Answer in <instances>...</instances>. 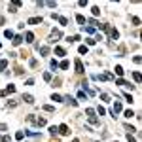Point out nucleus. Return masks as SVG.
Here are the masks:
<instances>
[{
	"instance_id": "1",
	"label": "nucleus",
	"mask_w": 142,
	"mask_h": 142,
	"mask_svg": "<svg viewBox=\"0 0 142 142\" xmlns=\"http://www.w3.org/2000/svg\"><path fill=\"white\" fill-rule=\"evenodd\" d=\"M21 100H25L27 104H34V97H32V95H29V93H27V95H23V97H21Z\"/></svg>"
},
{
	"instance_id": "2",
	"label": "nucleus",
	"mask_w": 142,
	"mask_h": 142,
	"mask_svg": "<svg viewBox=\"0 0 142 142\" xmlns=\"http://www.w3.org/2000/svg\"><path fill=\"white\" fill-rule=\"evenodd\" d=\"M57 131H61V135H65V136H68V135H70V131H68V127H66V125H61V127H57Z\"/></svg>"
},
{
	"instance_id": "3",
	"label": "nucleus",
	"mask_w": 142,
	"mask_h": 142,
	"mask_svg": "<svg viewBox=\"0 0 142 142\" xmlns=\"http://www.w3.org/2000/svg\"><path fill=\"white\" fill-rule=\"evenodd\" d=\"M42 23V17H30L29 19V25H40Z\"/></svg>"
},
{
	"instance_id": "4",
	"label": "nucleus",
	"mask_w": 142,
	"mask_h": 142,
	"mask_svg": "<svg viewBox=\"0 0 142 142\" xmlns=\"http://www.w3.org/2000/svg\"><path fill=\"white\" fill-rule=\"evenodd\" d=\"M11 42H13V46H19V44L23 42V36H21V34H17V36L11 38Z\"/></svg>"
},
{
	"instance_id": "5",
	"label": "nucleus",
	"mask_w": 142,
	"mask_h": 142,
	"mask_svg": "<svg viewBox=\"0 0 142 142\" xmlns=\"http://www.w3.org/2000/svg\"><path fill=\"white\" fill-rule=\"evenodd\" d=\"M121 108H123V106H121V100H116V104H114V108H112V110L117 114V112H121Z\"/></svg>"
},
{
	"instance_id": "6",
	"label": "nucleus",
	"mask_w": 142,
	"mask_h": 142,
	"mask_svg": "<svg viewBox=\"0 0 142 142\" xmlns=\"http://www.w3.org/2000/svg\"><path fill=\"white\" fill-rule=\"evenodd\" d=\"M76 72L84 74V65H82V61H76Z\"/></svg>"
},
{
	"instance_id": "7",
	"label": "nucleus",
	"mask_w": 142,
	"mask_h": 142,
	"mask_svg": "<svg viewBox=\"0 0 142 142\" xmlns=\"http://www.w3.org/2000/svg\"><path fill=\"white\" fill-rule=\"evenodd\" d=\"M38 51H40V53H42V57H47V53H49V47H38Z\"/></svg>"
},
{
	"instance_id": "8",
	"label": "nucleus",
	"mask_w": 142,
	"mask_h": 142,
	"mask_svg": "<svg viewBox=\"0 0 142 142\" xmlns=\"http://www.w3.org/2000/svg\"><path fill=\"white\" fill-rule=\"evenodd\" d=\"M25 38H27L25 42H29V44H32V42H34V34H32V32H27V34H25Z\"/></svg>"
},
{
	"instance_id": "9",
	"label": "nucleus",
	"mask_w": 142,
	"mask_h": 142,
	"mask_svg": "<svg viewBox=\"0 0 142 142\" xmlns=\"http://www.w3.org/2000/svg\"><path fill=\"white\" fill-rule=\"evenodd\" d=\"M49 66H51L53 70H57V68H59V63L55 61V59H51V61H49Z\"/></svg>"
},
{
	"instance_id": "10",
	"label": "nucleus",
	"mask_w": 142,
	"mask_h": 142,
	"mask_svg": "<svg viewBox=\"0 0 142 142\" xmlns=\"http://www.w3.org/2000/svg\"><path fill=\"white\" fill-rule=\"evenodd\" d=\"M55 53H57L59 57H65V49H63V47H55Z\"/></svg>"
},
{
	"instance_id": "11",
	"label": "nucleus",
	"mask_w": 142,
	"mask_h": 142,
	"mask_svg": "<svg viewBox=\"0 0 142 142\" xmlns=\"http://www.w3.org/2000/svg\"><path fill=\"white\" fill-rule=\"evenodd\" d=\"M114 70H116V74H117V76H123V66H119V65H117Z\"/></svg>"
},
{
	"instance_id": "12",
	"label": "nucleus",
	"mask_w": 142,
	"mask_h": 142,
	"mask_svg": "<svg viewBox=\"0 0 142 142\" xmlns=\"http://www.w3.org/2000/svg\"><path fill=\"white\" fill-rule=\"evenodd\" d=\"M110 36H112L114 40H117V38H119V32H117L116 29H112V32H110Z\"/></svg>"
},
{
	"instance_id": "13",
	"label": "nucleus",
	"mask_w": 142,
	"mask_h": 142,
	"mask_svg": "<svg viewBox=\"0 0 142 142\" xmlns=\"http://www.w3.org/2000/svg\"><path fill=\"white\" fill-rule=\"evenodd\" d=\"M65 100L68 102V104H72V106H78V100H74V98H70V97H66Z\"/></svg>"
},
{
	"instance_id": "14",
	"label": "nucleus",
	"mask_w": 142,
	"mask_h": 142,
	"mask_svg": "<svg viewBox=\"0 0 142 142\" xmlns=\"http://www.w3.org/2000/svg\"><path fill=\"white\" fill-rule=\"evenodd\" d=\"M4 36H6L8 40H11V38H13V32H11V30H4Z\"/></svg>"
},
{
	"instance_id": "15",
	"label": "nucleus",
	"mask_w": 142,
	"mask_h": 142,
	"mask_svg": "<svg viewBox=\"0 0 142 142\" xmlns=\"http://www.w3.org/2000/svg\"><path fill=\"white\" fill-rule=\"evenodd\" d=\"M51 100H55V102H61V100H63V97H61V95H51Z\"/></svg>"
},
{
	"instance_id": "16",
	"label": "nucleus",
	"mask_w": 142,
	"mask_h": 142,
	"mask_svg": "<svg viewBox=\"0 0 142 142\" xmlns=\"http://www.w3.org/2000/svg\"><path fill=\"white\" fill-rule=\"evenodd\" d=\"M6 66H8V61H6V59H2V61H0V72H2Z\"/></svg>"
},
{
	"instance_id": "17",
	"label": "nucleus",
	"mask_w": 142,
	"mask_h": 142,
	"mask_svg": "<svg viewBox=\"0 0 142 142\" xmlns=\"http://www.w3.org/2000/svg\"><path fill=\"white\" fill-rule=\"evenodd\" d=\"M36 123H38V127H44V125L47 123V121H46V117H40V119H38Z\"/></svg>"
},
{
	"instance_id": "18",
	"label": "nucleus",
	"mask_w": 142,
	"mask_h": 142,
	"mask_svg": "<svg viewBox=\"0 0 142 142\" xmlns=\"http://www.w3.org/2000/svg\"><path fill=\"white\" fill-rule=\"evenodd\" d=\"M76 21L80 23V25H84V23H85V17H84V15H76Z\"/></svg>"
},
{
	"instance_id": "19",
	"label": "nucleus",
	"mask_w": 142,
	"mask_h": 142,
	"mask_svg": "<svg viewBox=\"0 0 142 142\" xmlns=\"http://www.w3.org/2000/svg\"><path fill=\"white\" fill-rule=\"evenodd\" d=\"M49 133H51V136H57V127L51 125V127H49Z\"/></svg>"
},
{
	"instance_id": "20",
	"label": "nucleus",
	"mask_w": 142,
	"mask_h": 142,
	"mask_svg": "<svg viewBox=\"0 0 142 142\" xmlns=\"http://www.w3.org/2000/svg\"><path fill=\"white\" fill-rule=\"evenodd\" d=\"M27 121H29V123H36V117H34V114H30V116L27 117Z\"/></svg>"
},
{
	"instance_id": "21",
	"label": "nucleus",
	"mask_w": 142,
	"mask_h": 142,
	"mask_svg": "<svg viewBox=\"0 0 142 142\" xmlns=\"http://www.w3.org/2000/svg\"><path fill=\"white\" fill-rule=\"evenodd\" d=\"M59 21H61V25H63V27L68 25V19H66V17H59Z\"/></svg>"
},
{
	"instance_id": "22",
	"label": "nucleus",
	"mask_w": 142,
	"mask_h": 142,
	"mask_svg": "<svg viewBox=\"0 0 142 142\" xmlns=\"http://www.w3.org/2000/svg\"><path fill=\"white\" fill-rule=\"evenodd\" d=\"M47 6H49V8H55V6H57V0H47Z\"/></svg>"
},
{
	"instance_id": "23",
	"label": "nucleus",
	"mask_w": 142,
	"mask_h": 142,
	"mask_svg": "<svg viewBox=\"0 0 142 142\" xmlns=\"http://www.w3.org/2000/svg\"><path fill=\"white\" fill-rule=\"evenodd\" d=\"M135 116V112H133V110H125V117H133Z\"/></svg>"
},
{
	"instance_id": "24",
	"label": "nucleus",
	"mask_w": 142,
	"mask_h": 142,
	"mask_svg": "<svg viewBox=\"0 0 142 142\" xmlns=\"http://www.w3.org/2000/svg\"><path fill=\"white\" fill-rule=\"evenodd\" d=\"M80 53H82V55H87V47H85V46H80Z\"/></svg>"
},
{
	"instance_id": "25",
	"label": "nucleus",
	"mask_w": 142,
	"mask_h": 142,
	"mask_svg": "<svg viewBox=\"0 0 142 142\" xmlns=\"http://www.w3.org/2000/svg\"><path fill=\"white\" fill-rule=\"evenodd\" d=\"M44 110H46V112H55V108H53V106H49V104H46Z\"/></svg>"
},
{
	"instance_id": "26",
	"label": "nucleus",
	"mask_w": 142,
	"mask_h": 142,
	"mask_svg": "<svg viewBox=\"0 0 142 142\" xmlns=\"http://www.w3.org/2000/svg\"><path fill=\"white\" fill-rule=\"evenodd\" d=\"M100 98H102V100H104V102H110V97H108V95H106V93H102V95H100Z\"/></svg>"
},
{
	"instance_id": "27",
	"label": "nucleus",
	"mask_w": 142,
	"mask_h": 142,
	"mask_svg": "<svg viewBox=\"0 0 142 142\" xmlns=\"http://www.w3.org/2000/svg\"><path fill=\"white\" fill-rule=\"evenodd\" d=\"M91 11H93V15H98V13H100V10H98L97 6H93V8H91Z\"/></svg>"
},
{
	"instance_id": "28",
	"label": "nucleus",
	"mask_w": 142,
	"mask_h": 142,
	"mask_svg": "<svg viewBox=\"0 0 142 142\" xmlns=\"http://www.w3.org/2000/svg\"><path fill=\"white\" fill-rule=\"evenodd\" d=\"M29 65H30V66H32V68H34V66L38 65V61H36V59H30V61H29Z\"/></svg>"
},
{
	"instance_id": "29",
	"label": "nucleus",
	"mask_w": 142,
	"mask_h": 142,
	"mask_svg": "<svg viewBox=\"0 0 142 142\" xmlns=\"http://www.w3.org/2000/svg\"><path fill=\"white\" fill-rule=\"evenodd\" d=\"M61 68H63V70L68 68V61H63V63H61Z\"/></svg>"
},
{
	"instance_id": "30",
	"label": "nucleus",
	"mask_w": 142,
	"mask_h": 142,
	"mask_svg": "<svg viewBox=\"0 0 142 142\" xmlns=\"http://www.w3.org/2000/svg\"><path fill=\"white\" fill-rule=\"evenodd\" d=\"M97 112H98V114H100V116H104V114H106V110H104V108H102V106H98V108H97Z\"/></svg>"
},
{
	"instance_id": "31",
	"label": "nucleus",
	"mask_w": 142,
	"mask_h": 142,
	"mask_svg": "<svg viewBox=\"0 0 142 142\" xmlns=\"http://www.w3.org/2000/svg\"><path fill=\"white\" fill-rule=\"evenodd\" d=\"M23 136H25V133H23V131H19V133H17V135H15V138H17V140H21V138H23Z\"/></svg>"
},
{
	"instance_id": "32",
	"label": "nucleus",
	"mask_w": 142,
	"mask_h": 142,
	"mask_svg": "<svg viewBox=\"0 0 142 142\" xmlns=\"http://www.w3.org/2000/svg\"><path fill=\"white\" fill-rule=\"evenodd\" d=\"M133 78H135V82H136V84L140 82V74H138V72H135V74H133Z\"/></svg>"
},
{
	"instance_id": "33",
	"label": "nucleus",
	"mask_w": 142,
	"mask_h": 142,
	"mask_svg": "<svg viewBox=\"0 0 142 142\" xmlns=\"http://www.w3.org/2000/svg\"><path fill=\"white\" fill-rule=\"evenodd\" d=\"M78 98H82V100H84V98H87V95H85L84 91H80V93H78Z\"/></svg>"
},
{
	"instance_id": "34",
	"label": "nucleus",
	"mask_w": 142,
	"mask_h": 142,
	"mask_svg": "<svg viewBox=\"0 0 142 142\" xmlns=\"http://www.w3.org/2000/svg\"><path fill=\"white\" fill-rule=\"evenodd\" d=\"M85 114H87V116H95V110L93 108H87V110H85Z\"/></svg>"
},
{
	"instance_id": "35",
	"label": "nucleus",
	"mask_w": 142,
	"mask_h": 142,
	"mask_svg": "<svg viewBox=\"0 0 142 142\" xmlns=\"http://www.w3.org/2000/svg\"><path fill=\"white\" fill-rule=\"evenodd\" d=\"M125 131H131V133H135L136 129H135V127H131V125H125Z\"/></svg>"
},
{
	"instance_id": "36",
	"label": "nucleus",
	"mask_w": 142,
	"mask_h": 142,
	"mask_svg": "<svg viewBox=\"0 0 142 142\" xmlns=\"http://www.w3.org/2000/svg\"><path fill=\"white\" fill-rule=\"evenodd\" d=\"M6 91H8V93H13V91H15V85H8Z\"/></svg>"
},
{
	"instance_id": "37",
	"label": "nucleus",
	"mask_w": 142,
	"mask_h": 142,
	"mask_svg": "<svg viewBox=\"0 0 142 142\" xmlns=\"http://www.w3.org/2000/svg\"><path fill=\"white\" fill-rule=\"evenodd\" d=\"M44 80H46V82H49V80H51V74H49V72H46V74H44Z\"/></svg>"
},
{
	"instance_id": "38",
	"label": "nucleus",
	"mask_w": 142,
	"mask_h": 142,
	"mask_svg": "<svg viewBox=\"0 0 142 142\" xmlns=\"http://www.w3.org/2000/svg\"><path fill=\"white\" fill-rule=\"evenodd\" d=\"M133 23H135V25L138 27V25H140V19H138V17H133Z\"/></svg>"
},
{
	"instance_id": "39",
	"label": "nucleus",
	"mask_w": 142,
	"mask_h": 142,
	"mask_svg": "<svg viewBox=\"0 0 142 142\" xmlns=\"http://www.w3.org/2000/svg\"><path fill=\"white\" fill-rule=\"evenodd\" d=\"M36 6H38V8H42V6H44V0H36Z\"/></svg>"
},
{
	"instance_id": "40",
	"label": "nucleus",
	"mask_w": 142,
	"mask_h": 142,
	"mask_svg": "<svg viewBox=\"0 0 142 142\" xmlns=\"http://www.w3.org/2000/svg\"><path fill=\"white\" fill-rule=\"evenodd\" d=\"M89 4V0H80V6H87Z\"/></svg>"
},
{
	"instance_id": "41",
	"label": "nucleus",
	"mask_w": 142,
	"mask_h": 142,
	"mask_svg": "<svg viewBox=\"0 0 142 142\" xmlns=\"http://www.w3.org/2000/svg\"><path fill=\"white\" fill-rule=\"evenodd\" d=\"M8 129V125H4V123H0V131H6Z\"/></svg>"
},
{
	"instance_id": "42",
	"label": "nucleus",
	"mask_w": 142,
	"mask_h": 142,
	"mask_svg": "<svg viewBox=\"0 0 142 142\" xmlns=\"http://www.w3.org/2000/svg\"><path fill=\"white\" fill-rule=\"evenodd\" d=\"M11 2H13V6H19V4H21L19 0H11Z\"/></svg>"
},
{
	"instance_id": "43",
	"label": "nucleus",
	"mask_w": 142,
	"mask_h": 142,
	"mask_svg": "<svg viewBox=\"0 0 142 142\" xmlns=\"http://www.w3.org/2000/svg\"><path fill=\"white\" fill-rule=\"evenodd\" d=\"M112 2H119V0H112Z\"/></svg>"
}]
</instances>
